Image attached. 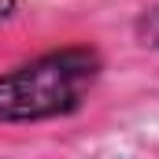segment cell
Masks as SVG:
<instances>
[{
    "label": "cell",
    "mask_w": 159,
    "mask_h": 159,
    "mask_svg": "<svg viewBox=\"0 0 159 159\" xmlns=\"http://www.w3.org/2000/svg\"><path fill=\"white\" fill-rule=\"evenodd\" d=\"M133 37H137V44H141V48L159 52V4L144 7V11L133 19Z\"/></svg>",
    "instance_id": "2"
},
{
    "label": "cell",
    "mask_w": 159,
    "mask_h": 159,
    "mask_svg": "<svg viewBox=\"0 0 159 159\" xmlns=\"http://www.w3.org/2000/svg\"><path fill=\"white\" fill-rule=\"evenodd\" d=\"M104 67L96 44H59L0 70V126H41L78 115Z\"/></svg>",
    "instance_id": "1"
},
{
    "label": "cell",
    "mask_w": 159,
    "mask_h": 159,
    "mask_svg": "<svg viewBox=\"0 0 159 159\" xmlns=\"http://www.w3.org/2000/svg\"><path fill=\"white\" fill-rule=\"evenodd\" d=\"M19 11H22V0H0V26H4V22H11Z\"/></svg>",
    "instance_id": "3"
}]
</instances>
